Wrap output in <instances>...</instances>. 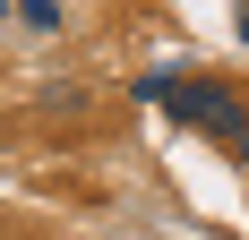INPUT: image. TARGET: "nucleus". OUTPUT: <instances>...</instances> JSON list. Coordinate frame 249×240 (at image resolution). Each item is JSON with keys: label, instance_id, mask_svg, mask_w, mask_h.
I'll return each mask as SVG.
<instances>
[{"label": "nucleus", "instance_id": "1", "mask_svg": "<svg viewBox=\"0 0 249 240\" xmlns=\"http://www.w3.org/2000/svg\"><path fill=\"white\" fill-rule=\"evenodd\" d=\"M163 112H172L180 129H215V137H224L232 120H241V95H232L224 77H172V95H163Z\"/></svg>", "mask_w": 249, "mask_h": 240}, {"label": "nucleus", "instance_id": "2", "mask_svg": "<svg viewBox=\"0 0 249 240\" xmlns=\"http://www.w3.org/2000/svg\"><path fill=\"white\" fill-rule=\"evenodd\" d=\"M18 17L35 26V34H60V0H18Z\"/></svg>", "mask_w": 249, "mask_h": 240}, {"label": "nucleus", "instance_id": "3", "mask_svg": "<svg viewBox=\"0 0 249 240\" xmlns=\"http://www.w3.org/2000/svg\"><path fill=\"white\" fill-rule=\"evenodd\" d=\"M43 112H86V86H43Z\"/></svg>", "mask_w": 249, "mask_h": 240}, {"label": "nucleus", "instance_id": "4", "mask_svg": "<svg viewBox=\"0 0 249 240\" xmlns=\"http://www.w3.org/2000/svg\"><path fill=\"white\" fill-rule=\"evenodd\" d=\"M224 146H232V154L249 163V120H232V129H224Z\"/></svg>", "mask_w": 249, "mask_h": 240}, {"label": "nucleus", "instance_id": "5", "mask_svg": "<svg viewBox=\"0 0 249 240\" xmlns=\"http://www.w3.org/2000/svg\"><path fill=\"white\" fill-rule=\"evenodd\" d=\"M232 26H241V43H249V0H241V9H232Z\"/></svg>", "mask_w": 249, "mask_h": 240}, {"label": "nucleus", "instance_id": "6", "mask_svg": "<svg viewBox=\"0 0 249 240\" xmlns=\"http://www.w3.org/2000/svg\"><path fill=\"white\" fill-rule=\"evenodd\" d=\"M0 9H9V0H0Z\"/></svg>", "mask_w": 249, "mask_h": 240}]
</instances>
